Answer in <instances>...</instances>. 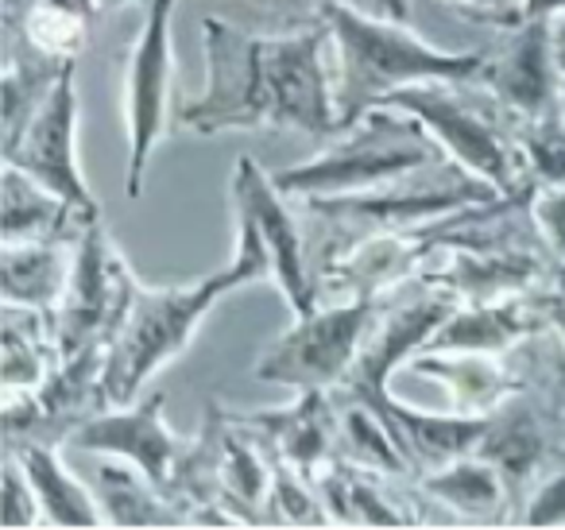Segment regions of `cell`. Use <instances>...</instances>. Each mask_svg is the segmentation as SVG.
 Wrapping results in <instances>:
<instances>
[{
	"label": "cell",
	"instance_id": "cell-18",
	"mask_svg": "<svg viewBox=\"0 0 565 530\" xmlns=\"http://www.w3.org/2000/svg\"><path fill=\"white\" fill-rule=\"evenodd\" d=\"M9 453L20 460L35 499H40L43 522H51V527H102V504L58 460L55 442H9Z\"/></svg>",
	"mask_w": 565,
	"mask_h": 530
},
{
	"label": "cell",
	"instance_id": "cell-24",
	"mask_svg": "<svg viewBox=\"0 0 565 530\" xmlns=\"http://www.w3.org/2000/svg\"><path fill=\"white\" fill-rule=\"evenodd\" d=\"M515 522L523 527H565V457L550 460L519 507Z\"/></svg>",
	"mask_w": 565,
	"mask_h": 530
},
{
	"label": "cell",
	"instance_id": "cell-10",
	"mask_svg": "<svg viewBox=\"0 0 565 530\" xmlns=\"http://www.w3.org/2000/svg\"><path fill=\"white\" fill-rule=\"evenodd\" d=\"M171 17L174 0H148L143 24L128 51V171L125 194H143V174L167 128V97H171Z\"/></svg>",
	"mask_w": 565,
	"mask_h": 530
},
{
	"label": "cell",
	"instance_id": "cell-28",
	"mask_svg": "<svg viewBox=\"0 0 565 530\" xmlns=\"http://www.w3.org/2000/svg\"><path fill=\"white\" fill-rule=\"evenodd\" d=\"M557 32H562V43H565V24H562V28H557Z\"/></svg>",
	"mask_w": 565,
	"mask_h": 530
},
{
	"label": "cell",
	"instance_id": "cell-2",
	"mask_svg": "<svg viewBox=\"0 0 565 530\" xmlns=\"http://www.w3.org/2000/svg\"><path fill=\"white\" fill-rule=\"evenodd\" d=\"M271 279V256H267L259 233L248 221H236V252L225 267L198 283L182 287H143L136 279L128 310L105 349V395L113 406L136 403L140 388L156 372H163L190 341L205 314L244 283Z\"/></svg>",
	"mask_w": 565,
	"mask_h": 530
},
{
	"label": "cell",
	"instance_id": "cell-12",
	"mask_svg": "<svg viewBox=\"0 0 565 530\" xmlns=\"http://www.w3.org/2000/svg\"><path fill=\"white\" fill-rule=\"evenodd\" d=\"M557 78H562V32L554 20L511 28L508 43L495 47L484 59V71L477 74L480 86L492 89L515 125L557 109Z\"/></svg>",
	"mask_w": 565,
	"mask_h": 530
},
{
	"label": "cell",
	"instance_id": "cell-25",
	"mask_svg": "<svg viewBox=\"0 0 565 530\" xmlns=\"http://www.w3.org/2000/svg\"><path fill=\"white\" fill-rule=\"evenodd\" d=\"M0 522L9 530L17 527H40L43 522V507L35 499L32 484H28L24 468L12 453H4V504H0Z\"/></svg>",
	"mask_w": 565,
	"mask_h": 530
},
{
	"label": "cell",
	"instance_id": "cell-26",
	"mask_svg": "<svg viewBox=\"0 0 565 530\" xmlns=\"http://www.w3.org/2000/svg\"><path fill=\"white\" fill-rule=\"evenodd\" d=\"M557 109L565 117V43H562V78H557Z\"/></svg>",
	"mask_w": 565,
	"mask_h": 530
},
{
	"label": "cell",
	"instance_id": "cell-8",
	"mask_svg": "<svg viewBox=\"0 0 565 530\" xmlns=\"http://www.w3.org/2000/svg\"><path fill=\"white\" fill-rule=\"evenodd\" d=\"M4 163L32 174L40 187L58 194L86 225L102 221L94 190L86 187L78 167V89H74V63L63 71V78L51 86L43 105L32 113L24 132L12 144H4Z\"/></svg>",
	"mask_w": 565,
	"mask_h": 530
},
{
	"label": "cell",
	"instance_id": "cell-20",
	"mask_svg": "<svg viewBox=\"0 0 565 530\" xmlns=\"http://www.w3.org/2000/svg\"><path fill=\"white\" fill-rule=\"evenodd\" d=\"M0 213H4V244L20 241H74L86 221L71 210L58 194L24 174L20 167L4 163L0 182Z\"/></svg>",
	"mask_w": 565,
	"mask_h": 530
},
{
	"label": "cell",
	"instance_id": "cell-13",
	"mask_svg": "<svg viewBox=\"0 0 565 530\" xmlns=\"http://www.w3.org/2000/svg\"><path fill=\"white\" fill-rule=\"evenodd\" d=\"M163 406H167L163 391L148 395L143 403L109 406V411L94 414L82 430H74L71 445L105 453V457L132 460L156 488H163L167 496H171L174 476H179L182 457H186L190 445L167 430Z\"/></svg>",
	"mask_w": 565,
	"mask_h": 530
},
{
	"label": "cell",
	"instance_id": "cell-19",
	"mask_svg": "<svg viewBox=\"0 0 565 530\" xmlns=\"http://www.w3.org/2000/svg\"><path fill=\"white\" fill-rule=\"evenodd\" d=\"M78 241V236H74ZM74 241H20L4 244L0 256V283H4V303L35 306L43 314L58 310V298L71 279Z\"/></svg>",
	"mask_w": 565,
	"mask_h": 530
},
{
	"label": "cell",
	"instance_id": "cell-4",
	"mask_svg": "<svg viewBox=\"0 0 565 530\" xmlns=\"http://www.w3.org/2000/svg\"><path fill=\"white\" fill-rule=\"evenodd\" d=\"M384 105L423 120L454 163H461L477 179L492 182L500 194L515 198L531 187L523 148H519V125L495 102L492 89L480 86L477 78L418 82V86L395 89Z\"/></svg>",
	"mask_w": 565,
	"mask_h": 530
},
{
	"label": "cell",
	"instance_id": "cell-27",
	"mask_svg": "<svg viewBox=\"0 0 565 530\" xmlns=\"http://www.w3.org/2000/svg\"><path fill=\"white\" fill-rule=\"evenodd\" d=\"M97 12H109V9H120V4H148V0H94Z\"/></svg>",
	"mask_w": 565,
	"mask_h": 530
},
{
	"label": "cell",
	"instance_id": "cell-23",
	"mask_svg": "<svg viewBox=\"0 0 565 530\" xmlns=\"http://www.w3.org/2000/svg\"><path fill=\"white\" fill-rule=\"evenodd\" d=\"M241 4L259 12V20L275 24V32H295V28L318 24L326 4H338V0H241ZM341 4H353L361 12H372V17L407 20V0H341Z\"/></svg>",
	"mask_w": 565,
	"mask_h": 530
},
{
	"label": "cell",
	"instance_id": "cell-3",
	"mask_svg": "<svg viewBox=\"0 0 565 530\" xmlns=\"http://www.w3.org/2000/svg\"><path fill=\"white\" fill-rule=\"evenodd\" d=\"M322 20L333 32V97H338V132L353 128L384 105L395 89L418 82H469L484 71V51L454 55L430 47L407 28L353 4H326Z\"/></svg>",
	"mask_w": 565,
	"mask_h": 530
},
{
	"label": "cell",
	"instance_id": "cell-11",
	"mask_svg": "<svg viewBox=\"0 0 565 530\" xmlns=\"http://www.w3.org/2000/svg\"><path fill=\"white\" fill-rule=\"evenodd\" d=\"M282 190L275 187V174H264L252 156L236 159L233 171V210L236 221H248L264 241L267 256H271V279L282 290L287 306L295 318L318 310V283L310 272L307 244H302V229L295 225L291 210L282 205Z\"/></svg>",
	"mask_w": 565,
	"mask_h": 530
},
{
	"label": "cell",
	"instance_id": "cell-14",
	"mask_svg": "<svg viewBox=\"0 0 565 530\" xmlns=\"http://www.w3.org/2000/svg\"><path fill=\"white\" fill-rule=\"evenodd\" d=\"M248 430H256L275 453L291 468H299L307 480H315L341 449V414L330 391H302L282 411L233 414Z\"/></svg>",
	"mask_w": 565,
	"mask_h": 530
},
{
	"label": "cell",
	"instance_id": "cell-17",
	"mask_svg": "<svg viewBox=\"0 0 565 530\" xmlns=\"http://www.w3.org/2000/svg\"><path fill=\"white\" fill-rule=\"evenodd\" d=\"M407 364L426 380H438L457 414H492L523 388L511 352H415Z\"/></svg>",
	"mask_w": 565,
	"mask_h": 530
},
{
	"label": "cell",
	"instance_id": "cell-9",
	"mask_svg": "<svg viewBox=\"0 0 565 530\" xmlns=\"http://www.w3.org/2000/svg\"><path fill=\"white\" fill-rule=\"evenodd\" d=\"M105 344L63 357L35 391L4 395V445L9 442H71L74 430L109 411L105 395Z\"/></svg>",
	"mask_w": 565,
	"mask_h": 530
},
{
	"label": "cell",
	"instance_id": "cell-5",
	"mask_svg": "<svg viewBox=\"0 0 565 530\" xmlns=\"http://www.w3.org/2000/svg\"><path fill=\"white\" fill-rule=\"evenodd\" d=\"M441 144L430 136L423 120L411 113L376 105L353 128L330 136L318 156L295 163L275 174V187L287 198H318V194H353L395 182L418 167L438 163Z\"/></svg>",
	"mask_w": 565,
	"mask_h": 530
},
{
	"label": "cell",
	"instance_id": "cell-21",
	"mask_svg": "<svg viewBox=\"0 0 565 530\" xmlns=\"http://www.w3.org/2000/svg\"><path fill=\"white\" fill-rule=\"evenodd\" d=\"M94 491L105 522H113V527H182V522H190L186 511L163 488H156L132 460L128 465L102 460Z\"/></svg>",
	"mask_w": 565,
	"mask_h": 530
},
{
	"label": "cell",
	"instance_id": "cell-1",
	"mask_svg": "<svg viewBox=\"0 0 565 530\" xmlns=\"http://www.w3.org/2000/svg\"><path fill=\"white\" fill-rule=\"evenodd\" d=\"M205 89L179 105V128L198 136L299 128L326 144L338 136V97L326 51L333 32L326 20L295 32L252 35L228 20L205 17Z\"/></svg>",
	"mask_w": 565,
	"mask_h": 530
},
{
	"label": "cell",
	"instance_id": "cell-7",
	"mask_svg": "<svg viewBox=\"0 0 565 530\" xmlns=\"http://www.w3.org/2000/svg\"><path fill=\"white\" fill-rule=\"evenodd\" d=\"M132 287L136 275L128 272V259L117 252V244L105 236L102 221L82 229L74 241L71 279L58 298V310L51 314L58 352L74 357V352L94 349V344L109 349L113 333L128 310Z\"/></svg>",
	"mask_w": 565,
	"mask_h": 530
},
{
	"label": "cell",
	"instance_id": "cell-16",
	"mask_svg": "<svg viewBox=\"0 0 565 530\" xmlns=\"http://www.w3.org/2000/svg\"><path fill=\"white\" fill-rule=\"evenodd\" d=\"M418 491L438 511H454L457 522H511L515 519V496H511L503 473L477 449L434 465L415 476Z\"/></svg>",
	"mask_w": 565,
	"mask_h": 530
},
{
	"label": "cell",
	"instance_id": "cell-22",
	"mask_svg": "<svg viewBox=\"0 0 565 530\" xmlns=\"http://www.w3.org/2000/svg\"><path fill=\"white\" fill-rule=\"evenodd\" d=\"M519 148L526 159V174L542 187H565V117L562 109L542 113L519 125Z\"/></svg>",
	"mask_w": 565,
	"mask_h": 530
},
{
	"label": "cell",
	"instance_id": "cell-6",
	"mask_svg": "<svg viewBox=\"0 0 565 530\" xmlns=\"http://www.w3.org/2000/svg\"><path fill=\"white\" fill-rule=\"evenodd\" d=\"M380 298H341L302 314L295 329L259 352L252 375L264 383L302 391H338L356 364L364 333L376 321Z\"/></svg>",
	"mask_w": 565,
	"mask_h": 530
},
{
	"label": "cell",
	"instance_id": "cell-15",
	"mask_svg": "<svg viewBox=\"0 0 565 530\" xmlns=\"http://www.w3.org/2000/svg\"><path fill=\"white\" fill-rule=\"evenodd\" d=\"M539 329H546L542 290L500 303H461L418 352H515Z\"/></svg>",
	"mask_w": 565,
	"mask_h": 530
}]
</instances>
